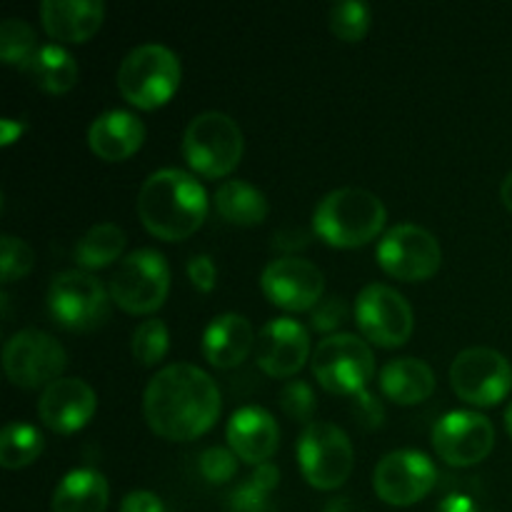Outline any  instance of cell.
Returning <instances> with one entry per match:
<instances>
[{"label":"cell","mask_w":512,"mask_h":512,"mask_svg":"<svg viewBox=\"0 0 512 512\" xmlns=\"http://www.w3.org/2000/svg\"><path fill=\"white\" fill-rule=\"evenodd\" d=\"M220 410L223 400L215 380L190 363L165 365L150 378L143 395L150 430L173 443H188L208 433Z\"/></svg>","instance_id":"obj_1"},{"label":"cell","mask_w":512,"mask_h":512,"mask_svg":"<svg viewBox=\"0 0 512 512\" xmlns=\"http://www.w3.org/2000/svg\"><path fill=\"white\" fill-rule=\"evenodd\" d=\"M138 215L150 235L178 243L205 223L208 193L185 170H155L138 193Z\"/></svg>","instance_id":"obj_2"},{"label":"cell","mask_w":512,"mask_h":512,"mask_svg":"<svg viewBox=\"0 0 512 512\" xmlns=\"http://www.w3.org/2000/svg\"><path fill=\"white\" fill-rule=\"evenodd\" d=\"M388 220L383 200L363 188H338L313 213V230L330 248H360L380 235Z\"/></svg>","instance_id":"obj_3"},{"label":"cell","mask_w":512,"mask_h":512,"mask_svg":"<svg viewBox=\"0 0 512 512\" xmlns=\"http://www.w3.org/2000/svg\"><path fill=\"white\" fill-rule=\"evenodd\" d=\"M180 78L178 55L160 43H145L130 50L120 63L118 90L135 108L155 110L178 93Z\"/></svg>","instance_id":"obj_4"},{"label":"cell","mask_w":512,"mask_h":512,"mask_svg":"<svg viewBox=\"0 0 512 512\" xmlns=\"http://www.w3.org/2000/svg\"><path fill=\"white\" fill-rule=\"evenodd\" d=\"M243 130L230 115L220 110L195 115L183 135V158L195 173L205 178L230 175L243 160Z\"/></svg>","instance_id":"obj_5"},{"label":"cell","mask_w":512,"mask_h":512,"mask_svg":"<svg viewBox=\"0 0 512 512\" xmlns=\"http://www.w3.org/2000/svg\"><path fill=\"white\" fill-rule=\"evenodd\" d=\"M110 290L85 270H63L48 288V310L60 328L90 333L110 318Z\"/></svg>","instance_id":"obj_6"},{"label":"cell","mask_w":512,"mask_h":512,"mask_svg":"<svg viewBox=\"0 0 512 512\" xmlns=\"http://www.w3.org/2000/svg\"><path fill=\"white\" fill-rule=\"evenodd\" d=\"M110 298L130 315H150L163 308L170 290V268L158 250H133L110 278Z\"/></svg>","instance_id":"obj_7"},{"label":"cell","mask_w":512,"mask_h":512,"mask_svg":"<svg viewBox=\"0 0 512 512\" xmlns=\"http://www.w3.org/2000/svg\"><path fill=\"white\" fill-rule=\"evenodd\" d=\"M355 450L348 433L328 420L305 425L298 440V465L315 490H338L353 473Z\"/></svg>","instance_id":"obj_8"},{"label":"cell","mask_w":512,"mask_h":512,"mask_svg":"<svg viewBox=\"0 0 512 512\" xmlns=\"http://www.w3.org/2000/svg\"><path fill=\"white\" fill-rule=\"evenodd\" d=\"M313 375L328 393L355 398L375 375V355L368 340L353 333H335L313 350Z\"/></svg>","instance_id":"obj_9"},{"label":"cell","mask_w":512,"mask_h":512,"mask_svg":"<svg viewBox=\"0 0 512 512\" xmlns=\"http://www.w3.org/2000/svg\"><path fill=\"white\" fill-rule=\"evenodd\" d=\"M65 365H68L65 348L43 330H20L3 348L5 375L15 388L45 390L63 378Z\"/></svg>","instance_id":"obj_10"},{"label":"cell","mask_w":512,"mask_h":512,"mask_svg":"<svg viewBox=\"0 0 512 512\" xmlns=\"http://www.w3.org/2000/svg\"><path fill=\"white\" fill-rule=\"evenodd\" d=\"M378 265L393 278L405 283L430 280L443 265V250L430 230L413 223H400L380 238Z\"/></svg>","instance_id":"obj_11"},{"label":"cell","mask_w":512,"mask_h":512,"mask_svg":"<svg viewBox=\"0 0 512 512\" xmlns=\"http://www.w3.org/2000/svg\"><path fill=\"white\" fill-rule=\"evenodd\" d=\"M355 323L360 335L378 348H400L415 328L413 308L395 288L383 283L365 285L355 298Z\"/></svg>","instance_id":"obj_12"},{"label":"cell","mask_w":512,"mask_h":512,"mask_svg":"<svg viewBox=\"0 0 512 512\" xmlns=\"http://www.w3.org/2000/svg\"><path fill=\"white\" fill-rule=\"evenodd\" d=\"M450 385L468 405L493 408L512 390V365L493 348H468L450 365Z\"/></svg>","instance_id":"obj_13"},{"label":"cell","mask_w":512,"mask_h":512,"mask_svg":"<svg viewBox=\"0 0 512 512\" xmlns=\"http://www.w3.org/2000/svg\"><path fill=\"white\" fill-rule=\"evenodd\" d=\"M438 483V468L433 460L418 450H395L388 453L373 473V488L383 503L408 508L428 498Z\"/></svg>","instance_id":"obj_14"},{"label":"cell","mask_w":512,"mask_h":512,"mask_svg":"<svg viewBox=\"0 0 512 512\" xmlns=\"http://www.w3.org/2000/svg\"><path fill=\"white\" fill-rule=\"evenodd\" d=\"M495 428L485 415L475 410H453L443 415L433 428V448L453 468L478 465L493 453Z\"/></svg>","instance_id":"obj_15"},{"label":"cell","mask_w":512,"mask_h":512,"mask_svg":"<svg viewBox=\"0 0 512 512\" xmlns=\"http://www.w3.org/2000/svg\"><path fill=\"white\" fill-rule=\"evenodd\" d=\"M260 288L265 298L288 313H305L323 300L325 278L315 263L295 255L273 260L260 275Z\"/></svg>","instance_id":"obj_16"},{"label":"cell","mask_w":512,"mask_h":512,"mask_svg":"<svg viewBox=\"0 0 512 512\" xmlns=\"http://www.w3.org/2000/svg\"><path fill=\"white\" fill-rule=\"evenodd\" d=\"M310 355V333L293 318H275L263 325L255 343L258 368L270 378H293L303 370Z\"/></svg>","instance_id":"obj_17"},{"label":"cell","mask_w":512,"mask_h":512,"mask_svg":"<svg viewBox=\"0 0 512 512\" xmlns=\"http://www.w3.org/2000/svg\"><path fill=\"white\" fill-rule=\"evenodd\" d=\"M98 410L95 390L80 378H60L40 393L38 418L58 435H73L93 420Z\"/></svg>","instance_id":"obj_18"},{"label":"cell","mask_w":512,"mask_h":512,"mask_svg":"<svg viewBox=\"0 0 512 512\" xmlns=\"http://www.w3.org/2000/svg\"><path fill=\"white\" fill-rule=\"evenodd\" d=\"M230 450L238 455V460L250 465L270 463L280 445L278 420L265 408H240L235 410L233 418L225 428Z\"/></svg>","instance_id":"obj_19"},{"label":"cell","mask_w":512,"mask_h":512,"mask_svg":"<svg viewBox=\"0 0 512 512\" xmlns=\"http://www.w3.org/2000/svg\"><path fill=\"white\" fill-rule=\"evenodd\" d=\"M105 5L100 0H45L40 20L45 33L60 43H85L100 30Z\"/></svg>","instance_id":"obj_20"},{"label":"cell","mask_w":512,"mask_h":512,"mask_svg":"<svg viewBox=\"0 0 512 512\" xmlns=\"http://www.w3.org/2000/svg\"><path fill=\"white\" fill-rule=\"evenodd\" d=\"M90 150L105 163H120L138 153L145 143V125L128 110H108L98 115L88 130Z\"/></svg>","instance_id":"obj_21"},{"label":"cell","mask_w":512,"mask_h":512,"mask_svg":"<svg viewBox=\"0 0 512 512\" xmlns=\"http://www.w3.org/2000/svg\"><path fill=\"white\" fill-rule=\"evenodd\" d=\"M258 338L245 315L223 313L205 328L203 355L213 368L230 370L245 363Z\"/></svg>","instance_id":"obj_22"},{"label":"cell","mask_w":512,"mask_h":512,"mask_svg":"<svg viewBox=\"0 0 512 512\" xmlns=\"http://www.w3.org/2000/svg\"><path fill=\"white\" fill-rule=\"evenodd\" d=\"M380 393L395 405L425 403L435 393V373L425 360L395 358L380 370Z\"/></svg>","instance_id":"obj_23"},{"label":"cell","mask_w":512,"mask_h":512,"mask_svg":"<svg viewBox=\"0 0 512 512\" xmlns=\"http://www.w3.org/2000/svg\"><path fill=\"white\" fill-rule=\"evenodd\" d=\"M108 498L110 488L105 475L93 468H80L55 485L50 508L53 512H105Z\"/></svg>","instance_id":"obj_24"},{"label":"cell","mask_w":512,"mask_h":512,"mask_svg":"<svg viewBox=\"0 0 512 512\" xmlns=\"http://www.w3.org/2000/svg\"><path fill=\"white\" fill-rule=\"evenodd\" d=\"M215 210L225 223L253 228L268 218V200L255 185L245 180H225L215 190Z\"/></svg>","instance_id":"obj_25"},{"label":"cell","mask_w":512,"mask_h":512,"mask_svg":"<svg viewBox=\"0 0 512 512\" xmlns=\"http://www.w3.org/2000/svg\"><path fill=\"white\" fill-rule=\"evenodd\" d=\"M30 78L35 80L38 88H43L50 95H63L68 90L75 88L80 78L78 63H75L73 55L58 43L40 45V50L35 53L33 63L28 68Z\"/></svg>","instance_id":"obj_26"},{"label":"cell","mask_w":512,"mask_h":512,"mask_svg":"<svg viewBox=\"0 0 512 512\" xmlns=\"http://www.w3.org/2000/svg\"><path fill=\"white\" fill-rule=\"evenodd\" d=\"M125 230L115 223H98L78 240L75 245V260H78L80 270L90 273V270L108 268L110 263L123 255L125 250Z\"/></svg>","instance_id":"obj_27"},{"label":"cell","mask_w":512,"mask_h":512,"mask_svg":"<svg viewBox=\"0 0 512 512\" xmlns=\"http://www.w3.org/2000/svg\"><path fill=\"white\" fill-rule=\"evenodd\" d=\"M45 438L35 425L8 423L0 433V465L5 470L28 468L40 458Z\"/></svg>","instance_id":"obj_28"},{"label":"cell","mask_w":512,"mask_h":512,"mask_svg":"<svg viewBox=\"0 0 512 512\" xmlns=\"http://www.w3.org/2000/svg\"><path fill=\"white\" fill-rule=\"evenodd\" d=\"M40 50L35 30L25 20L8 18L0 23V60L28 73L35 53Z\"/></svg>","instance_id":"obj_29"},{"label":"cell","mask_w":512,"mask_h":512,"mask_svg":"<svg viewBox=\"0 0 512 512\" xmlns=\"http://www.w3.org/2000/svg\"><path fill=\"white\" fill-rule=\"evenodd\" d=\"M170 333L168 325L158 318L143 320L133 333V358L143 368H153L168 355Z\"/></svg>","instance_id":"obj_30"},{"label":"cell","mask_w":512,"mask_h":512,"mask_svg":"<svg viewBox=\"0 0 512 512\" xmlns=\"http://www.w3.org/2000/svg\"><path fill=\"white\" fill-rule=\"evenodd\" d=\"M370 8L360 0H343L330 8V30L345 43H358L370 30Z\"/></svg>","instance_id":"obj_31"},{"label":"cell","mask_w":512,"mask_h":512,"mask_svg":"<svg viewBox=\"0 0 512 512\" xmlns=\"http://www.w3.org/2000/svg\"><path fill=\"white\" fill-rule=\"evenodd\" d=\"M35 253L25 240L15 235H3L0 240V278L3 283H15L33 270Z\"/></svg>","instance_id":"obj_32"},{"label":"cell","mask_w":512,"mask_h":512,"mask_svg":"<svg viewBox=\"0 0 512 512\" xmlns=\"http://www.w3.org/2000/svg\"><path fill=\"white\" fill-rule=\"evenodd\" d=\"M280 408L295 423L310 425L315 415V393L305 380H288L280 388Z\"/></svg>","instance_id":"obj_33"},{"label":"cell","mask_w":512,"mask_h":512,"mask_svg":"<svg viewBox=\"0 0 512 512\" xmlns=\"http://www.w3.org/2000/svg\"><path fill=\"white\" fill-rule=\"evenodd\" d=\"M200 475L208 480L210 485H223L235 478L238 473V455L228 448H208L200 453Z\"/></svg>","instance_id":"obj_34"},{"label":"cell","mask_w":512,"mask_h":512,"mask_svg":"<svg viewBox=\"0 0 512 512\" xmlns=\"http://www.w3.org/2000/svg\"><path fill=\"white\" fill-rule=\"evenodd\" d=\"M350 318V308L343 298L338 295H330L323 298L313 310H310V328L318 330V333L335 335V330Z\"/></svg>","instance_id":"obj_35"},{"label":"cell","mask_w":512,"mask_h":512,"mask_svg":"<svg viewBox=\"0 0 512 512\" xmlns=\"http://www.w3.org/2000/svg\"><path fill=\"white\" fill-rule=\"evenodd\" d=\"M268 490L258 488L253 480H245L230 495V510L233 512H268Z\"/></svg>","instance_id":"obj_36"},{"label":"cell","mask_w":512,"mask_h":512,"mask_svg":"<svg viewBox=\"0 0 512 512\" xmlns=\"http://www.w3.org/2000/svg\"><path fill=\"white\" fill-rule=\"evenodd\" d=\"M188 278L198 293H213L218 283V270L210 255H193L188 260Z\"/></svg>","instance_id":"obj_37"},{"label":"cell","mask_w":512,"mask_h":512,"mask_svg":"<svg viewBox=\"0 0 512 512\" xmlns=\"http://www.w3.org/2000/svg\"><path fill=\"white\" fill-rule=\"evenodd\" d=\"M353 413L358 418V423L368 430L380 428L385 418V410L380 405V400L373 393H368V390H363V393H358L353 398Z\"/></svg>","instance_id":"obj_38"},{"label":"cell","mask_w":512,"mask_h":512,"mask_svg":"<svg viewBox=\"0 0 512 512\" xmlns=\"http://www.w3.org/2000/svg\"><path fill=\"white\" fill-rule=\"evenodd\" d=\"M120 512H165V505L150 490H133L120 503Z\"/></svg>","instance_id":"obj_39"},{"label":"cell","mask_w":512,"mask_h":512,"mask_svg":"<svg viewBox=\"0 0 512 512\" xmlns=\"http://www.w3.org/2000/svg\"><path fill=\"white\" fill-rule=\"evenodd\" d=\"M23 130H25V125L20 123V120L5 118L3 123H0V143H3V145L15 143V140H18L20 135H23Z\"/></svg>","instance_id":"obj_40"},{"label":"cell","mask_w":512,"mask_h":512,"mask_svg":"<svg viewBox=\"0 0 512 512\" xmlns=\"http://www.w3.org/2000/svg\"><path fill=\"white\" fill-rule=\"evenodd\" d=\"M500 198H503L505 208H508L512 213V173L503 180V185H500Z\"/></svg>","instance_id":"obj_41"},{"label":"cell","mask_w":512,"mask_h":512,"mask_svg":"<svg viewBox=\"0 0 512 512\" xmlns=\"http://www.w3.org/2000/svg\"><path fill=\"white\" fill-rule=\"evenodd\" d=\"M505 428H508V433H510V438H512V403H510V408L505 410Z\"/></svg>","instance_id":"obj_42"}]
</instances>
